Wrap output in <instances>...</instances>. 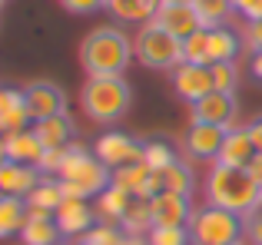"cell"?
Segmentation results:
<instances>
[{"mask_svg": "<svg viewBox=\"0 0 262 245\" xmlns=\"http://www.w3.org/2000/svg\"><path fill=\"white\" fill-rule=\"evenodd\" d=\"M77 245H80V242H77Z\"/></svg>", "mask_w": 262, "mask_h": 245, "instance_id": "50", "label": "cell"}, {"mask_svg": "<svg viewBox=\"0 0 262 245\" xmlns=\"http://www.w3.org/2000/svg\"><path fill=\"white\" fill-rule=\"evenodd\" d=\"M93 153L110 169H123V166H133V162H143V142H136L126 133H103L93 142Z\"/></svg>", "mask_w": 262, "mask_h": 245, "instance_id": "9", "label": "cell"}, {"mask_svg": "<svg viewBox=\"0 0 262 245\" xmlns=\"http://www.w3.org/2000/svg\"><path fill=\"white\" fill-rule=\"evenodd\" d=\"M123 239H126V232H123L120 226H113V222H96L83 239H80V245H123Z\"/></svg>", "mask_w": 262, "mask_h": 245, "instance_id": "32", "label": "cell"}, {"mask_svg": "<svg viewBox=\"0 0 262 245\" xmlns=\"http://www.w3.org/2000/svg\"><path fill=\"white\" fill-rule=\"evenodd\" d=\"M33 133L40 136V142H43L47 149H67L73 142L77 126H73V116H70V113H60V116H50V119L33 122Z\"/></svg>", "mask_w": 262, "mask_h": 245, "instance_id": "20", "label": "cell"}, {"mask_svg": "<svg viewBox=\"0 0 262 245\" xmlns=\"http://www.w3.org/2000/svg\"><path fill=\"white\" fill-rule=\"evenodd\" d=\"M192 10L203 30H216V27H226V20L236 13V4L232 0H192Z\"/></svg>", "mask_w": 262, "mask_h": 245, "instance_id": "26", "label": "cell"}, {"mask_svg": "<svg viewBox=\"0 0 262 245\" xmlns=\"http://www.w3.org/2000/svg\"><path fill=\"white\" fill-rule=\"evenodd\" d=\"M63 199H67L63 182H60L57 176H43V179L37 182V189L27 195V206H37V209H47V212H57V206Z\"/></svg>", "mask_w": 262, "mask_h": 245, "instance_id": "27", "label": "cell"}, {"mask_svg": "<svg viewBox=\"0 0 262 245\" xmlns=\"http://www.w3.org/2000/svg\"><path fill=\"white\" fill-rule=\"evenodd\" d=\"M20 239H24V245H60L63 232H60L57 219H27Z\"/></svg>", "mask_w": 262, "mask_h": 245, "instance_id": "29", "label": "cell"}, {"mask_svg": "<svg viewBox=\"0 0 262 245\" xmlns=\"http://www.w3.org/2000/svg\"><path fill=\"white\" fill-rule=\"evenodd\" d=\"M236 245H249V242H236Z\"/></svg>", "mask_w": 262, "mask_h": 245, "instance_id": "46", "label": "cell"}, {"mask_svg": "<svg viewBox=\"0 0 262 245\" xmlns=\"http://www.w3.org/2000/svg\"><path fill=\"white\" fill-rule=\"evenodd\" d=\"M149 209H153V222L160 229H186L192 212H196L186 195H173V192H156L149 199Z\"/></svg>", "mask_w": 262, "mask_h": 245, "instance_id": "13", "label": "cell"}, {"mask_svg": "<svg viewBox=\"0 0 262 245\" xmlns=\"http://www.w3.org/2000/svg\"><path fill=\"white\" fill-rule=\"evenodd\" d=\"M0 162H7V136L0 133Z\"/></svg>", "mask_w": 262, "mask_h": 245, "instance_id": "43", "label": "cell"}, {"mask_svg": "<svg viewBox=\"0 0 262 245\" xmlns=\"http://www.w3.org/2000/svg\"><path fill=\"white\" fill-rule=\"evenodd\" d=\"M236 13H243L249 23H256V20H262V0H239Z\"/></svg>", "mask_w": 262, "mask_h": 245, "instance_id": "38", "label": "cell"}, {"mask_svg": "<svg viewBox=\"0 0 262 245\" xmlns=\"http://www.w3.org/2000/svg\"><path fill=\"white\" fill-rule=\"evenodd\" d=\"M229 129L223 126H209V122H189L183 136V149L189 159H199V162H209V159H219V149H223V139Z\"/></svg>", "mask_w": 262, "mask_h": 245, "instance_id": "11", "label": "cell"}, {"mask_svg": "<svg viewBox=\"0 0 262 245\" xmlns=\"http://www.w3.org/2000/svg\"><path fill=\"white\" fill-rule=\"evenodd\" d=\"M24 96H27V110H30L33 122L67 113V93L50 80H37V83L24 86Z\"/></svg>", "mask_w": 262, "mask_h": 245, "instance_id": "10", "label": "cell"}, {"mask_svg": "<svg viewBox=\"0 0 262 245\" xmlns=\"http://www.w3.org/2000/svg\"><path fill=\"white\" fill-rule=\"evenodd\" d=\"M0 7H4V0H0Z\"/></svg>", "mask_w": 262, "mask_h": 245, "instance_id": "48", "label": "cell"}, {"mask_svg": "<svg viewBox=\"0 0 262 245\" xmlns=\"http://www.w3.org/2000/svg\"><path fill=\"white\" fill-rule=\"evenodd\" d=\"M183 63H196V66H209V30H196L192 37L183 40Z\"/></svg>", "mask_w": 262, "mask_h": 245, "instance_id": "31", "label": "cell"}, {"mask_svg": "<svg viewBox=\"0 0 262 245\" xmlns=\"http://www.w3.org/2000/svg\"><path fill=\"white\" fill-rule=\"evenodd\" d=\"M262 189L259 182L252 179L249 169H232V166H216L206 173V202L219 209H229L236 215H249L256 209Z\"/></svg>", "mask_w": 262, "mask_h": 245, "instance_id": "2", "label": "cell"}, {"mask_svg": "<svg viewBox=\"0 0 262 245\" xmlns=\"http://www.w3.org/2000/svg\"><path fill=\"white\" fill-rule=\"evenodd\" d=\"M209 73H212V90H219V93H236V83H239V66H236V60H232V63H212Z\"/></svg>", "mask_w": 262, "mask_h": 245, "instance_id": "33", "label": "cell"}, {"mask_svg": "<svg viewBox=\"0 0 262 245\" xmlns=\"http://www.w3.org/2000/svg\"><path fill=\"white\" fill-rule=\"evenodd\" d=\"M136 60H140L146 70H169L173 73L183 63V40H176L173 33H166L160 23H143L136 33Z\"/></svg>", "mask_w": 262, "mask_h": 245, "instance_id": "6", "label": "cell"}, {"mask_svg": "<svg viewBox=\"0 0 262 245\" xmlns=\"http://www.w3.org/2000/svg\"><path fill=\"white\" fill-rule=\"evenodd\" d=\"M256 156H259V153H256V146H252L246 126H236V129H229V133H226L223 149H219V159H216V162L232 166V169H249Z\"/></svg>", "mask_w": 262, "mask_h": 245, "instance_id": "18", "label": "cell"}, {"mask_svg": "<svg viewBox=\"0 0 262 245\" xmlns=\"http://www.w3.org/2000/svg\"><path fill=\"white\" fill-rule=\"evenodd\" d=\"M146 245H192L189 242V229H160L146 235Z\"/></svg>", "mask_w": 262, "mask_h": 245, "instance_id": "34", "label": "cell"}, {"mask_svg": "<svg viewBox=\"0 0 262 245\" xmlns=\"http://www.w3.org/2000/svg\"><path fill=\"white\" fill-rule=\"evenodd\" d=\"M43 179L37 166L27 162H0V195H13V199H27L37 189V182Z\"/></svg>", "mask_w": 262, "mask_h": 245, "instance_id": "14", "label": "cell"}, {"mask_svg": "<svg viewBox=\"0 0 262 245\" xmlns=\"http://www.w3.org/2000/svg\"><path fill=\"white\" fill-rule=\"evenodd\" d=\"M129 206H133V195H129L126 189H120V186H110V189H103V192L96 195V215H100V222L120 226Z\"/></svg>", "mask_w": 262, "mask_h": 245, "instance_id": "23", "label": "cell"}, {"mask_svg": "<svg viewBox=\"0 0 262 245\" xmlns=\"http://www.w3.org/2000/svg\"><path fill=\"white\" fill-rule=\"evenodd\" d=\"M60 4H63V10L77 13V17H90L96 10H106V0H60Z\"/></svg>", "mask_w": 262, "mask_h": 245, "instance_id": "36", "label": "cell"}, {"mask_svg": "<svg viewBox=\"0 0 262 245\" xmlns=\"http://www.w3.org/2000/svg\"><path fill=\"white\" fill-rule=\"evenodd\" d=\"M123 245H146V235H126Z\"/></svg>", "mask_w": 262, "mask_h": 245, "instance_id": "42", "label": "cell"}, {"mask_svg": "<svg viewBox=\"0 0 262 245\" xmlns=\"http://www.w3.org/2000/svg\"><path fill=\"white\" fill-rule=\"evenodd\" d=\"M173 90L179 100H186V103H199L203 96H209L212 93V73L209 66H196V63H179L173 70Z\"/></svg>", "mask_w": 262, "mask_h": 245, "instance_id": "12", "label": "cell"}, {"mask_svg": "<svg viewBox=\"0 0 262 245\" xmlns=\"http://www.w3.org/2000/svg\"><path fill=\"white\" fill-rule=\"evenodd\" d=\"M163 4H192V0H163Z\"/></svg>", "mask_w": 262, "mask_h": 245, "instance_id": "45", "label": "cell"}, {"mask_svg": "<svg viewBox=\"0 0 262 245\" xmlns=\"http://www.w3.org/2000/svg\"><path fill=\"white\" fill-rule=\"evenodd\" d=\"M63 182L67 195H77V199H96L103 189L113 186V169L106 162L96 159L93 149H86L83 142H70L67 149V162L57 176Z\"/></svg>", "mask_w": 262, "mask_h": 245, "instance_id": "3", "label": "cell"}, {"mask_svg": "<svg viewBox=\"0 0 262 245\" xmlns=\"http://www.w3.org/2000/svg\"><path fill=\"white\" fill-rule=\"evenodd\" d=\"M120 229L126 235H149L156 229L153 222V209H149V199H133V206L126 209V215H123Z\"/></svg>", "mask_w": 262, "mask_h": 245, "instance_id": "28", "label": "cell"}, {"mask_svg": "<svg viewBox=\"0 0 262 245\" xmlns=\"http://www.w3.org/2000/svg\"><path fill=\"white\" fill-rule=\"evenodd\" d=\"M67 149H47V153L40 156V162H37L40 176H60V169H63V162H67Z\"/></svg>", "mask_w": 262, "mask_h": 245, "instance_id": "35", "label": "cell"}, {"mask_svg": "<svg viewBox=\"0 0 262 245\" xmlns=\"http://www.w3.org/2000/svg\"><path fill=\"white\" fill-rule=\"evenodd\" d=\"M24 226H27V199L0 195V239L20 235Z\"/></svg>", "mask_w": 262, "mask_h": 245, "instance_id": "25", "label": "cell"}, {"mask_svg": "<svg viewBox=\"0 0 262 245\" xmlns=\"http://www.w3.org/2000/svg\"><path fill=\"white\" fill-rule=\"evenodd\" d=\"M43 153H47V146L40 142V136L33 133V126L7 136V159H10V162H27V166H37Z\"/></svg>", "mask_w": 262, "mask_h": 245, "instance_id": "21", "label": "cell"}, {"mask_svg": "<svg viewBox=\"0 0 262 245\" xmlns=\"http://www.w3.org/2000/svg\"><path fill=\"white\" fill-rule=\"evenodd\" d=\"M160 7L163 0H106L110 17H116L120 23H149Z\"/></svg>", "mask_w": 262, "mask_h": 245, "instance_id": "22", "label": "cell"}, {"mask_svg": "<svg viewBox=\"0 0 262 245\" xmlns=\"http://www.w3.org/2000/svg\"><path fill=\"white\" fill-rule=\"evenodd\" d=\"M232 4H236V7H239V0H232Z\"/></svg>", "mask_w": 262, "mask_h": 245, "instance_id": "47", "label": "cell"}, {"mask_svg": "<svg viewBox=\"0 0 262 245\" xmlns=\"http://www.w3.org/2000/svg\"><path fill=\"white\" fill-rule=\"evenodd\" d=\"M156 192H173V195H186V199H192V192H196V176H192L189 162L176 159L173 166L156 169V173H153V195Z\"/></svg>", "mask_w": 262, "mask_h": 245, "instance_id": "17", "label": "cell"}, {"mask_svg": "<svg viewBox=\"0 0 262 245\" xmlns=\"http://www.w3.org/2000/svg\"><path fill=\"white\" fill-rule=\"evenodd\" d=\"M189 116H192V122H209V126L236 129V116H239L236 93H219V90H212L209 96H203L199 103L189 106Z\"/></svg>", "mask_w": 262, "mask_h": 245, "instance_id": "8", "label": "cell"}, {"mask_svg": "<svg viewBox=\"0 0 262 245\" xmlns=\"http://www.w3.org/2000/svg\"><path fill=\"white\" fill-rule=\"evenodd\" d=\"M246 133H249L252 146H256V153H262V113H256L249 122H246Z\"/></svg>", "mask_w": 262, "mask_h": 245, "instance_id": "39", "label": "cell"}, {"mask_svg": "<svg viewBox=\"0 0 262 245\" xmlns=\"http://www.w3.org/2000/svg\"><path fill=\"white\" fill-rule=\"evenodd\" d=\"M53 219H57V226H60V232H63L67 242H73V239L80 242V239L90 232V229L96 226V206H90V199L67 195V199L57 206Z\"/></svg>", "mask_w": 262, "mask_h": 245, "instance_id": "7", "label": "cell"}, {"mask_svg": "<svg viewBox=\"0 0 262 245\" xmlns=\"http://www.w3.org/2000/svg\"><path fill=\"white\" fill-rule=\"evenodd\" d=\"M153 23H160L163 30L173 33L176 40H186V37H192L196 30H203L196 10H192V4H163L160 10H156Z\"/></svg>", "mask_w": 262, "mask_h": 245, "instance_id": "16", "label": "cell"}, {"mask_svg": "<svg viewBox=\"0 0 262 245\" xmlns=\"http://www.w3.org/2000/svg\"><path fill=\"white\" fill-rule=\"evenodd\" d=\"M80 103L86 119H93L96 126H113L129 113L133 90L123 77H90L80 90Z\"/></svg>", "mask_w": 262, "mask_h": 245, "instance_id": "4", "label": "cell"}, {"mask_svg": "<svg viewBox=\"0 0 262 245\" xmlns=\"http://www.w3.org/2000/svg\"><path fill=\"white\" fill-rule=\"evenodd\" d=\"M0 90H4V86H0Z\"/></svg>", "mask_w": 262, "mask_h": 245, "instance_id": "49", "label": "cell"}, {"mask_svg": "<svg viewBox=\"0 0 262 245\" xmlns=\"http://www.w3.org/2000/svg\"><path fill=\"white\" fill-rule=\"evenodd\" d=\"M176 159H183V156L176 153V146L169 139H160V136H156V139H146L143 142V162H146L149 169H166V166H173Z\"/></svg>", "mask_w": 262, "mask_h": 245, "instance_id": "30", "label": "cell"}, {"mask_svg": "<svg viewBox=\"0 0 262 245\" xmlns=\"http://www.w3.org/2000/svg\"><path fill=\"white\" fill-rule=\"evenodd\" d=\"M246 242L262 245V215H246Z\"/></svg>", "mask_w": 262, "mask_h": 245, "instance_id": "37", "label": "cell"}, {"mask_svg": "<svg viewBox=\"0 0 262 245\" xmlns=\"http://www.w3.org/2000/svg\"><path fill=\"white\" fill-rule=\"evenodd\" d=\"M30 126H33V119H30V110H27L24 90H17V86L0 90V133L10 136V133H20V129H30Z\"/></svg>", "mask_w": 262, "mask_h": 245, "instance_id": "15", "label": "cell"}, {"mask_svg": "<svg viewBox=\"0 0 262 245\" xmlns=\"http://www.w3.org/2000/svg\"><path fill=\"white\" fill-rule=\"evenodd\" d=\"M239 50H243V40H239L236 30H229V27L209 30V60L212 63H232L239 57Z\"/></svg>", "mask_w": 262, "mask_h": 245, "instance_id": "24", "label": "cell"}, {"mask_svg": "<svg viewBox=\"0 0 262 245\" xmlns=\"http://www.w3.org/2000/svg\"><path fill=\"white\" fill-rule=\"evenodd\" d=\"M133 57L136 46L120 27H96L80 43V63L86 77H123Z\"/></svg>", "mask_w": 262, "mask_h": 245, "instance_id": "1", "label": "cell"}, {"mask_svg": "<svg viewBox=\"0 0 262 245\" xmlns=\"http://www.w3.org/2000/svg\"><path fill=\"white\" fill-rule=\"evenodd\" d=\"M189 242L192 245H236L246 239V215H236L219 206H199L189 219Z\"/></svg>", "mask_w": 262, "mask_h": 245, "instance_id": "5", "label": "cell"}, {"mask_svg": "<svg viewBox=\"0 0 262 245\" xmlns=\"http://www.w3.org/2000/svg\"><path fill=\"white\" fill-rule=\"evenodd\" d=\"M249 73H252V77H256L259 83H262V50H259V53H252V57H249Z\"/></svg>", "mask_w": 262, "mask_h": 245, "instance_id": "40", "label": "cell"}, {"mask_svg": "<svg viewBox=\"0 0 262 245\" xmlns=\"http://www.w3.org/2000/svg\"><path fill=\"white\" fill-rule=\"evenodd\" d=\"M113 186L126 189L133 199H153V169L146 162H133V166L113 169Z\"/></svg>", "mask_w": 262, "mask_h": 245, "instance_id": "19", "label": "cell"}, {"mask_svg": "<svg viewBox=\"0 0 262 245\" xmlns=\"http://www.w3.org/2000/svg\"><path fill=\"white\" fill-rule=\"evenodd\" d=\"M249 215H262V195H259V202H256V209H252Z\"/></svg>", "mask_w": 262, "mask_h": 245, "instance_id": "44", "label": "cell"}, {"mask_svg": "<svg viewBox=\"0 0 262 245\" xmlns=\"http://www.w3.org/2000/svg\"><path fill=\"white\" fill-rule=\"evenodd\" d=\"M249 173H252V179L259 182V189H262V153L252 159V166H249Z\"/></svg>", "mask_w": 262, "mask_h": 245, "instance_id": "41", "label": "cell"}]
</instances>
